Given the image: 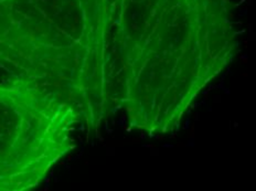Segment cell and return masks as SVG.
<instances>
[{
  "label": "cell",
  "instance_id": "2",
  "mask_svg": "<svg viewBox=\"0 0 256 191\" xmlns=\"http://www.w3.org/2000/svg\"><path fill=\"white\" fill-rule=\"evenodd\" d=\"M0 71L70 105L98 138L114 110L106 0H0Z\"/></svg>",
  "mask_w": 256,
  "mask_h": 191
},
{
  "label": "cell",
  "instance_id": "1",
  "mask_svg": "<svg viewBox=\"0 0 256 191\" xmlns=\"http://www.w3.org/2000/svg\"><path fill=\"white\" fill-rule=\"evenodd\" d=\"M108 96L132 128L174 132L238 51L232 0H106Z\"/></svg>",
  "mask_w": 256,
  "mask_h": 191
},
{
  "label": "cell",
  "instance_id": "3",
  "mask_svg": "<svg viewBox=\"0 0 256 191\" xmlns=\"http://www.w3.org/2000/svg\"><path fill=\"white\" fill-rule=\"evenodd\" d=\"M81 118L56 95L30 83H0V191H26L76 147Z\"/></svg>",
  "mask_w": 256,
  "mask_h": 191
}]
</instances>
